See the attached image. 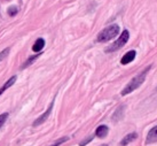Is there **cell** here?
Segmentation results:
<instances>
[{
	"label": "cell",
	"instance_id": "cell-1",
	"mask_svg": "<svg viewBox=\"0 0 157 146\" xmlns=\"http://www.w3.org/2000/svg\"><path fill=\"white\" fill-rule=\"evenodd\" d=\"M150 68H151V66L149 65L148 67L144 68V71H141L140 74H138V75L135 76L134 78H132L131 82H130V83L124 88V90H123L122 92H121V94H122V96H126V94L133 92L134 90H136V89L139 88L140 85L144 82L146 77H147V74H148V71L150 70Z\"/></svg>",
	"mask_w": 157,
	"mask_h": 146
},
{
	"label": "cell",
	"instance_id": "cell-2",
	"mask_svg": "<svg viewBox=\"0 0 157 146\" xmlns=\"http://www.w3.org/2000/svg\"><path fill=\"white\" fill-rule=\"evenodd\" d=\"M119 31H121V29H119V26H117V24H113V26L105 28L98 35V41L99 43H105V41L113 39L119 34Z\"/></svg>",
	"mask_w": 157,
	"mask_h": 146
},
{
	"label": "cell",
	"instance_id": "cell-3",
	"mask_svg": "<svg viewBox=\"0 0 157 146\" xmlns=\"http://www.w3.org/2000/svg\"><path fill=\"white\" fill-rule=\"evenodd\" d=\"M128 38H130V32H128V30H124L122 32L121 37H119L115 43H113V45H110L109 47L105 49V52H107V53H110V52H116V51H118L119 49H122L123 46L127 43Z\"/></svg>",
	"mask_w": 157,
	"mask_h": 146
},
{
	"label": "cell",
	"instance_id": "cell-4",
	"mask_svg": "<svg viewBox=\"0 0 157 146\" xmlns=\"http://www.w3.org/2000/svg\"><path fill=\"white\" fill-rule=\"evenodd\" d=\"M53 106H54V101H52L51 102V105H49V107L47 108V111L45 112L43 115H40L38 119L36 120L35 122H33V127H38V125H40L41 123H44L45 121L48 119V116H49V114H51V112H52V109H53Z\"/></svg>",
	"mask_w": 157,
	"mask_h": 146
},
{
	"label": "cell",
	"instance_id": "cell-5",
	"mask_svg": "<svg viewBox=\"0 0 157 146\" xmlns=\"http://www.w3.org/2000/svg\"><path fill=\"white\" fill-rule=\"evenodd\" d=\"M135 55H136V52H135L134 49L128 51L125 55H123L122 60H121V63H122V65H127V63H131V62L135 59Z\"/></svg>",
	"mask_w": 157,
	"mask_h": 146
},
{
	"label": "cell",
	"instance_id": "cell-6",
	"mask_svg": "<svg viewBox=\"0 0 157 146\" xmlns=\"http://www.w3.org/2000/svg\"><path fill=\"white\" fill-rule=\"evenodd\" d=\"M157 142V125L154 127L147 135V139H146V144H153Z\"/></svg>",
	"mask_w": 157,
	"mask_h": 146
},
{
	"label": "cell",
	"instance_id": "cell-7",
	"mask_svg": "<svg viewBox=\"0 0 157 146\" xmlns=\"http://www.w3.org/2000/svg\"><path fill=\"white\" fill-rule=\"evenodd\" d=\"M109 132V129L107 125H100V127H98L95 130V136L99 138H105Z\"/></svg>",
	"mask_w": 157,
	"mask_h": 146
},
{
	"label": "cell",
	"instance_id": "cell-8",
	"mask_svg": "<svg viewBox=\"0 0 157 146\" xmlns=\"http://www.w3.org/2000/svg\"><path fill=\"white\" fill-rule=\"evenodd\" d=\"M136 138H138V135H136V132L128 133V135H126L125 137L123 138L119 144H121L122 146H126L128 143H131V142H133V140H135Z\"/></svg>",
	"mask_w": 157,
	"mask_h": 146
},
{
	"label": "cell",
	"instance_id": "cell-9",
	"mask_svg": "<svg viewBox=\"0 0 157 146\" xmlns=\"http://www.w3.org/2000/svg\"><path fill=\"white\" fill-rule=\"evenodd\" d=\"M15 82H16V76H12V77H10V78H9V80L7 81L2 86H1V89H0V96L5 92L7 89H9L10 86H13Z\"/></svg>",
	"mask_w": 157,
	"mask_h": 146
},
{
	"label": "cell",
	"instance_id": "cell-10",
	"mask_svg": "<svg viewBox=\"0 0 157 146\" xmlns=\"http://www.w3.org/2000/svg\"><path fill=\"white\" fill-rule=\"evenodd\" d=\"M45 46V40L43 39V38H39V39L36 40V43L33 44V46H32V49L35 51V52H40L41 49H44Z\"/></svg>",
	"mask_w": 157,
	"mask_h": 146
},
{
	"label": "cell",
	"instance_id": "cell-11",
	"mask_svg": "<svg viewBox=\"0 0 157 146\" xmlns=\"http://www.w3.org/2000/svg\"><path fill=\"white\" fill-rule=\"evenodd\" d=\"M9 51H10V49L8 47V49H5L4 51H1V52H0V62L7 58V55L9 54Z\"/></svg>",
	"mask_w": 157,
	"mask_h": 146
},
{
	"label": "cell",
	"instance_id": "cell-12",
	"mask_svg": "<svg viewBox=\"0 0 157 146\" xmlns=\"http://www.w3.org/2000/svg\"><path fill=\"white\" fill-rule=\"evenodd\" d=\"M7 119H8V113H4V114L0 115V129H1V127L5 124V122H6Z\"/></svg>",
	"mask_w": 157,
	"mask_h": 146
},
{
	"label": "cell",
	"instance_id": "cell-13",
	"mask_svg": "<svg viewBox=\"0 0 157 146\" xmlns=\"http://www.w3.org/2000/svg\"><path fill=\"white\" fill-rule=\"evenodd\" d=\"M39 55H41V54H37V55H33V57H31V58L29 59V60H28V61H26L25 63H24V66H22V69H24V68H25V67H28V66H30L31 62L33 61V60H36V59L38 58Z\"/></svg>",
	"mask_w": 157,
	"mask_h": 146
},
{
	"label": "cell",
	"instance_id": "cell-14",
	"mask_svg": "<svg viewBox=\"0 0 157 146\" xmlns=\"http://www.w3.org/2000/svg\"><path fill=\"white\" fill-rule=\"evenodd\" d=\"M69 138L68 137H63V138H61V139H59V140H56V142L54 143L53 145H51V146H60L61 144H63V143H66L67 140H68Z\"/></svg>",
	"mask_w": 157,
	"mask_h": 146
},
{
	"label": "cell",
	"instance_id": "cell-15",
	"mask_svg": "<svg viewBox=\"0 0 157 146\" xmlns=\"http://www.w3.org/2000/svg\"><path fill=\"white\" fill-rule=\"evenodd\" d=\"M16 13H17V7H10V8L8 9V14L10 16H14Z\"/></svg>",
	"mask_w": 157,
	"mask_h": 146
},
{
	"label": "cell",
	"instance_id": "cell-16",
	"mask_svg": "<svg viewBox=\"0 0 157 146\" xmlns=\"http://www.w3.org/2000/svg\"><path fill=\"white\" fill-rule=\"evenodd\" d=\"M92 139H93V136H90V137H88L87 139H86V140H83V142L80 143V144H79V145H80V146H84V145H86V144H88V143L91 142Z\"/></svg>",
	"mask_w": 157,
	"mask_h": 146
},
{
	"label": "cell",
	"instance_id": "cell-17",
	"mask_svg": "<svg viewBox=\"0 0 157 146\" xmlns=\"http://www.w3.org/2000/svg\"><path fill=\"white\" fill-rule=\"evenodd\" d=\"M100 146H108L107 144H103V145H100Z\"/></svg>",
	"mask_w": 157,
	"mask_h": 146
}]
</instances>
